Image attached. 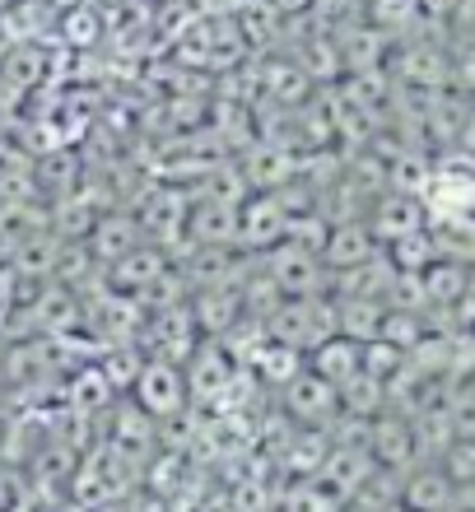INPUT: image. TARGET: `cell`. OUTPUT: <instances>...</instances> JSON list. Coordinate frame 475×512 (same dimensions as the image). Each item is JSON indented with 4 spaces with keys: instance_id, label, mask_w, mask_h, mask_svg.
<instances>
[{
    "instance_id": "cell-1",
    "label": "cell",
    "mask_w": 475,
    "mask_h": 512,
    "mask_svg": "<svg viewBox=\"0 0 475 512\" xmlns=\"http://www.w3.org/2000/svg\"><path fill=\"white\" fill-rule=\"evenodd\" d=\"M140 378H145V382H140L145 405H150V410H159V415H168V410L177 405V378L168 373V368H145Z\"/></svg>"
},
{
    "instance_id": "cell-2",
    "label": "cell",
    "mask_w": 475,
    "mask_h": 512,
    "mask_svg": "<svg viewBox=\"0 0 475 512\" xmlns=\"http://www.w3.org/2000/svg\"><path fill=\"white\" fill-rule=\"evenodd\" d=\"M289 401H294V410H317V405L326 401V391L317 387V382H299V387H294V396H289Z\"/></svg>"
},
{
    "instance_id": "cell-3",
    "label": "cell",
    "mask_w": 475,
    "mask_h": 512,
    "mask_svg": "<svg viewBox=\"0 0 475 512\" xmlns=\"http://www.w3.org/2000/svg\"><path fill=\"white\" fill-rule=\"evenodd\" d=\"M257 364L271 368V373H280V378H289V373H294V354H289V350H261Z\"/></svg>"
},
{
    "instance_id": "cell-4",
    "label": "cell",
    "mask_w": 475,
    "mask_h": 512,
    "mask_svg": "<svg viewBox=\"0 0 475 512\" xmlns=\"http://www.w3.org/2000/svg\"><path fill=\"white\" fill-rule=\"evenodd\" d=\"M350 364H354V354L350 350H322V368L326 373H350Z\"/></svg>"
}]
</instances>
